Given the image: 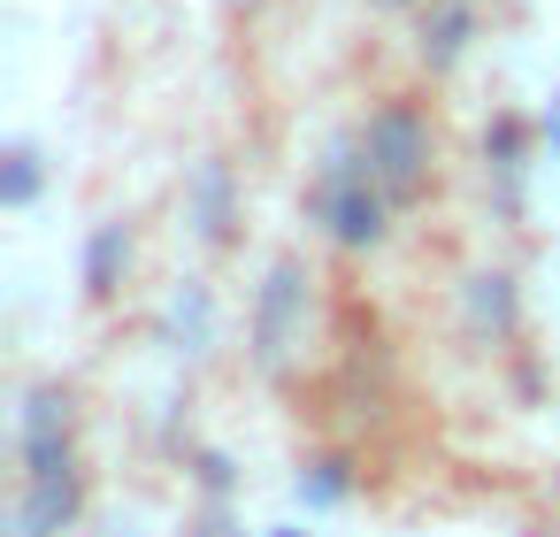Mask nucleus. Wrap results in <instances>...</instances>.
<instances>
[{
  "mask_svg": "<svg viewBox=\"0 0 560 537\" xmlns=\"http://www.w3.org/2000/svg\"><path fill=\"white\" fill-rule=\"evenodd\" d=\"M124 269H131V231H124V223H101V231L85 238V292L108 300Z\"/></svg>",
  "mask_w": 560,
  "mask_h": 537,
  "instance_id": "8",
  "label": "nucleus"
},
{
  "mask_svg": "<svg viewBox=\"0 0 560 537\" xmlns=\"http://www.w3.org/2000/svg\"><path fill=\"white\" fill-rule=\"evenodd\" d=\"M476 39V0H422V62L453 70Z\"/></svg>",
  "mask_w": 560,
  "mask_h": 537,
  "instance_id": "6",
  "label": "nucleus"
},
{
  "mask_svg": "<svg viewBox=\"0 0 560 537\" xmlns=\"http://www.w3.org/2000/svg\"><path fill=\"white\" fill-rule=\"evenodd\" d=\"M231 215H238L231 170H223V162H200V170H192V185H185V223H192L208 246H223V238H231Z\"/></svg>",
  "mask_w": 560,
  "mask_h": 537,
  "instance_id": "5",
  "label": "nucleus"
},
{
  "mask_svg": "<svg viewBox=\"0 0 560 537\" xmlns=\"http://www.w3.org/2000/svg\"><path fill=\"white\" fill-rule=\"evenodd\" d=\"M545 139L560 147V93H552V108H545Z\"/></svg>",
  "mask_w": 560,
  "mask_h": 537,
  "instance_id": "11",
  "label": "nucleus"
},
{
  "mask_svg": "<svg viewBox=\"0 0 560 537\" xmlns=\"http://www.w3.org/2000/svg\"><path fill=\"white\" fill-rule=\"evenodd\" d=\"M346 491H353L346 460H315V468L300 476V499H307V506H330V499H346Z\"/></svg>",
  "mask_w": 560,
  "mask_h": 537,
  "instance_id": "9",
  "label": "nucleus"
},
{
  "mask_svg": "<svg viewBox=\"0 0 560 537\" xmlns=\"http://www.w3.org/2000/svg\"><path fill=\"white\" fill-rule=\"evenodd\" d=\"M353 147H361V162L376 170V185H384L399 208L430 200V185H438V124H430L422 101L384 93V101L353 124Z\"/></svg>",
  "mask_w": 560,
  "mask_h": 537,
  "instance_id": "2",
  "label": "nucleus"
},
{
  "mask_svg": "<svg viewBox=\"0 0 560 537\" xmlns=\"http://www.w3.org/2000/svg\"><path fill=\"white\" fill-rule=\"evenodd\" d=\"M392 215H399V200L376 185V170L361 162V147H353V131L315 162V177H307V223L338 246V254H376L384 238H392Z\"/></svg>",
  "mask_w": 560,
  "mask_h": 537,
  "instance_id": "1",
  "label": "nucleus"
},
{
  "mask_svg": "<svg viewBox=\"0 0 560 537\" xmlns=\"http://www.w3.org/2000/svg\"><path fill=\"white\" fill-rule=\"evenodd\" d=\"M32 192H39V170H32V154L16 147V154H9V208H24Z\"/></svg>",
  "mask_w": 560,
  "mask_h": 537,
  "instance_id": "10",
  "label": "nucleus"
},
{
  "mask_svg": "<svg viewBox=\"0 0 560 537\" xmlns=\"http://www.w3.org/2000/svg\"><path fill=\"white\" fill-rule=\"evenodd\" d=\"M460 300H468V323H476V330H491V338H514V323H522V300H514V277H506V269H476Z\"/></svg>",
  "mask_w": 560,
  "mask_h": 537,
  "instance_id": "7",
  "label": "nucleus"
},
{
  "mask_svg": "<svg viewBox=\"0 0 560 537\" xmlns=\"http://www.w3.org/2000/svg\"><path fill=\"white\" fill-rule=\"evenodd\" d=\"M78 460V399L70 384H32L16 407V476H70Z\"/></svg>",
  "mask_w": 560,
  "mask_h": 537,
  "instance_id": "4",
  "label": "nucleus"
},
{
  "mask_svg": "<svg viewBox=\"0 0 560 537\" xmlns=\"http://www.w3.org/2000/svg\"><path fill=\"white\" fill-rule=\"evenodd\" d=\"M392 9H422V0H392Z\"/></svg>",
  "mask_w": 560,
  "mask_h": 537,
  "instance_id": "12",
  "label": "nucleus"
},
{
  "mask_svg": "<svg viewBox=\"0 0 560 537\" xmlns=\"http://www.w3.org/2000/svg\"><path fill=\"white\" fill-rule=\"evenodd\" d=\"M307 315H315V277H307V261H300V254L269 261V277H261V292H254V315H246L254 369L284 376L292 353L307 346Z\"/></svg>",
  "mask_w": 560,
  "mask_h": 537,
  "instance_id": "3",
  "label": "nucleus"
}]
</instances>
